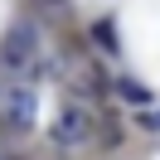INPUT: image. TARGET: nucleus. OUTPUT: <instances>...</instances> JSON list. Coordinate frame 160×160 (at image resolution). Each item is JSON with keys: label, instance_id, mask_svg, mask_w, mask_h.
Here are the masks:
<instances>
[{"label": "nucleus", "instance_id": "nucleus-2", "mask_svg": "<svg viewBox=\"0 0 160 160\" xmlns=\"http://www.w3.org/2000/svg\"><path fill=\"white\" fill-rule=\"evenodd\" d=\"M0 121L10 131H29L34 126V92L24 82H10V88L0 92Z\"/></svg>", "mask_w": 160, "mask_h": 160}, {"label": "nucleus", "instance_id": "nucleus-1", "mask_svg": "<svg viewBox=\"0 0 160 160\" xmlns=\"http://www.w3.org/2000/svg\"><path fill=\"white\" fill-rule=\"evenodd\" d=\"M34 53H39V29H34L29 20H15L10 29H5V44H0V58L10 63V68H29Z\"/></svg>", "mask_w": 160, "mask_h": 160}, {"label": "nucleus", "instance_id": "nucleus-5", "mask_svg": "<svg viewBox=\"0 0 160 160\" xmlns=\"http://www.w3.org/2000/svg\"><path fill=\"white\" fill-rule=\"evenodd\" d=\"M97 39H102V49H117V39H112V24H107V20L97 24Z\"/></svg>", "mask_w": 160, "mask_h": 160}, {"label": "nucleus", "instance_id": "nucleus-6", "mask_svg": "<svg viewBox=\"0 0 160 160\" xmlns=\"http://www.w3.org/2000/svg\"><path fill=\"white\" fill-rule=\"evenodd\" d=\"M141 126H146V131H160V112H146V117H141Z\"/></svg>", "mask_w": 160, "mask_h": 160}, {"label": "nucleus", "instance_id": "nucleus-4", "mask_svg": "<svg viewBox=\"0 0 160 160\" xmlns=\"http://www.w3.org/2000/svg\"><path fill=\"white\" fill-rule=\"evenodd\" d=\"M117 92H121V97H126V102H150V92L141 88L136 78H121V82H117Z\"/></svg>", "mask_w": 160, "mask_h": 160}, {"label": "nucleus", "instance_id": "nucleus-3", "mask_svg": "<svg viewBox=\"0 0 160 160\" xmlns=\"http://www.w3.org/2000/svg\"><path fill=\"white\" fill-rule=\"evenodd\" d=\"M88 131H92V121L82 117L78 107H68L58 121H53V141H63V146H78V141H88Z\"/></svg>", "mask_w": 160, "mask_h": 160}]
</instances>
